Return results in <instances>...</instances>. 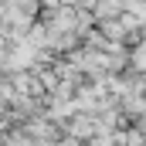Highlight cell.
I'll use <instances>...</instances> for the list:
<instances>
[{
	"mask_svg": "<svg viewBox=\"0 0 146 146\" xmlns=\"http://www.w3.org/2000/svg\"><path fill=\"white\" fill-rule=\"evenodd\" d=\"M129 68L139 72V75H146V37H143V41H136V48L129 51Z\"/></svg>",
	"mask_w": 146,
	"mask_h": 146,
	"instance_id": "1",
	"label": "cell"
}]
</instances>
